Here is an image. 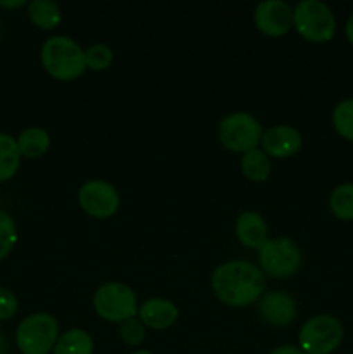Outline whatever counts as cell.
Masks as SVG:
<instances>
[{
  "label": "cell",
  "mask_w": 353,
  "mask_h": 354,
  "mask_svg": "<svg viewBox=\"0 0 353 354\" xmlns=\"http://www.w3.org/2000/svg\"><path fill=\"white\" fill-rule=\"evenodd\" d=\"M213 294L224 304L244 308L256 303L265 290V279L260 268L248 261H227L211 275Z\"/></svg>",
  "instance_id": "cell-1"
},
{
  "label": "cell",
  "mask_w": 353,
  "mask_h": 354,
  "mask_svg": "<svg viewBox=\"0 0 353 354\" xmlns=\"http://www.w3.org/2000/svg\"><path fill=\"white\" fill-rule=\"evenodd\" d=\"M45 71L55 80L71 82L82 76L87 69L85 50L75 40L55 35L45 40L40 50Z\"/></svg>",
  "instance_id": "cell-2"
},
{
  "label": "cell",
  "mask_w": 353,
  "mask_h": 354,
  "mask_svg": "<svg viewBox=\"0 0 353 354\" xmlns=\"http://www.w3.org/2000/svg\"><path fill=\"white\" fill-rule=\"evenodd\" d=\"M345 328L332 315H315L301 327L298 342L305 354H331L341 346Z\"/></svg>",
  "instance_id": "cell-3"
},
{
  "label": "cell",
  "mask_w": 353,
  "mask_h": 354,
  "mask_svg": "<svg viewBox=\"0 0 353 354\" xmlns=\"http://www.w3.org/2000/svg\"><path fill=\"white\" fill-rule=\"evenodd\" d=\"M294 28L311 44H325L336 33V17L320 0H301L294 7Z\"/></svg>",
  "instance_id": "cell-4"
},
{
  "label": "cell",
  "mask_w": 353,
  "mask_h": 354,
  "mask_svg": "<svg viewBox=\"0 0 353 354\" xmlns=\"http://www.w3.org/2000/svg\"><path fill=\"white\" fill-rule=\"evenodd\" d=\"M59 339V324L52 315L33 313L24 318L16 332V344L23 354H48Z\"/></svg>",
  "instance_id": "cell-5"
},
{
  "label": "cell",
  "mask_w": 353,
  "mask_h": 354,
  "mask_svg": "<svg viewBox=\"0 0 353 354\" xmlns=\"http://www.w3.org/2000/svg\"><path fill=\"white\" fill-rule=\"evenodd\" d=\"M93 310L102 320L123 324L135 318L138 313L137 296L128 286L120 282H109L100 286L93 294Z\"/></svg>",
  "instance_id": "cell-6"
},
{
  "label": "cell",
  "mask_w": 353,
  "mask_h": 354,
  "mask_svg": "<svg viewBox=\"0 0 353 354\" xmlns=\"http://www.w3.org/2000/svg\"><path fill=\"white\" fill-rule=\"evenodd\" d=\"M263 130L260 121L248 113L225 116L218 124V140L232 152H249L262 144Z\"/></svg>",
  "instance_id": "cell-7"
},
{
  "label": "cell",
  "mask_w": 353,
  "mask_h": 354,
  "mask_svg": "<svg viewBox=\"0 0 353 354\" xmlns=\"http://www.w3.org/2000/svg\"><path fill=\"white\" fill-rule=\"evenodd\" d=\"M260 266L273 279H287L300 272L303 256L291 239L279 237L266 241L258 249Z\"/></svg>",
  "instance_id": "cell-8"
},
{
  "label": "cell",
  "mask_w": 353,
  "mask_h": 354,
  "mask_svg": "<svg viewBox=\"0 0 353 354\" xmlns=\"http://www.w3.org/2000/svg\"><path fill=\"white\" fill-rule=\"evenodd\" d=\"M80 207L93 218H109L120 207V194L104 180H89L78 190Z\"/></svg>",
  "instance_id": "cell-9"
},
{
  "label": "cell",
  "mask_w": 353,
  "mask_h": 354,
  "mask_svg": "<svg viewBox=\"0 0 353 354\" xmlns=\"http://www.w3.org/2000/svg\"><path fill=\"white\" fill-rule=\"evenodd\" d=\"M255 24L269 37H282L294 26V9L282 0H265L256 6Z\"/></svg>",
  "instance_id": "cell-10"
},
{
  "label": "cell",
  "mask_w": 353,
  "mask_h": 354,
  "mask_svg": "<svg viewBox=\"0 0 353 354\" xmlns=\"http://www.w3.org/2000/svg\"><path fill=\"white\" fill-rule=\"evenodd\" d=\"M303 145V137L300 131L289 124H277L263 131L262 147L266 156L284 159L298 154Z\"/></svg>",
  "instance_id": "cell-11"
},
{
  "label": "cell",
  "mask_w": 353,
  "mask_h": 354,
  "mask_svg": "<svg viewBox=\"0 0 353 354\" xmlns=\"http://www.w3.org/2000/svg\"><path fill=\"white\" fill-rule=\"evenodd\" d=\"M258 313L265 324L273 327H286L296 317V303L289 294L282 290H272L260 299Z\"/></svg>",
  "instance_id": "cell-12"
},
{
  "label": "cell",
  "mask_w": 353,
  "mask_h": 354,
  "mask_svg": "<svg viewBox=\"0 0 353 354\" xmlns=\"http://www.w3.org/2000/svg\"><path fill=\"white\" fill-rule=\"evenodd\" d=\"M176 318H179L176 306L172 301L163 299V297H152L138 308V320L152 330L170 328L175 324Z\"/></svg>",
  "instance_id": "cell-13"
},
{
  "label": "cell",
  "mask_w": 353,
  "mask_h": 354,
  "mask_svg": "<svg viewBox=\"0 0 353 354\" xmlns=\"http://www.w3.org/2000/svg\"><path fill=\"white\" fill-rule=\"evenodd\" d=\"M235 235L239 242L246 248L260 249L269 239V227H266L263 216H260L255 211H246L235 221Z\"/></svg>",
  "instance_id": "cell-14"
},
{
  "label": "cell",
  "mask_w": 353,
  "mask_h": 354,
  "mask_svg": "<svg viewBox=\"0 0 353 354\" xmlns=\"http://www.w3.org/2000/svg\"><path fill=\"white\" fill-rule=\"evenodd\" d=\"M28 17L40 30H54L61 24V9L52 0H33L28 6Z\"/></svg>",
  "instance_id": "cell-15"
},
{
  "label": "cell",
  "mask_w": 353,
  "mask_h": 354,
  "mask_svg": "<svg viewBox=\"0 0 353 354\" xmlns=\"http://www.w3.org/2000/svg\"><path fill=\"white\" fill-rule=\"evenodd\" d=\"M16 140L19 154L28 159L42 158L51 147V137L42 128H26L24 131H21Z\"/></svg>",
  "instance_id": "cell-16"
},
{
  "label": "cell",
  "mask_w": 353,
  "mask_h": 354,
  "mask_svg": "<svg viewBox=\"0 0 353 354\" xmlns=\"http://www.w3.org/2000/svg\"><path fill=\"white\" fill-rule=\"evenodd\" d=\"M52 354H93V339L82 328H71L57 339Z\"/></svg>",
  "instance_id": "cell-17"
},
{
  "label": "cell",
  "mask_w": 353,
  "mask_h": 354,
  "mask_svg": "<svg viewBox=\"0 0 353 354\" xmlns=\"http://www.w3.org/2000/svg\"><path fill=\"white\" fill-rule=\"evenodd\" d=\"M241 169L242 175L251 182H265L272 173V162L265 152L260 149H253V151L242 154Z\"/></svg>",
  "instance_id": "cell-18"
},
{
  "label": "cell",
  "mask_w": 353,
  "mask_h": 354,
  "mask_svg": "<svg viewBox=\"0 0 353 354\" xmlns=\"http://www.w3.org/2000/svg\"><path fill=\"white\" fill-rule=\"evenodd\" d=\"M21 154L17 140L9 133H0V182L12 178L19 169Z\"/></svg>",
  "instance_id": "cell-19"
},
{
  "label": "cell",
  "mask_w": 353,
  "mask_h": 354,
  "mask_svg": "<svg viewBox=\"0 0 353 354\" xmlns=\"http://www.w3.org/2000/svg\"><path fill=\"white\" fill-rule=\"evenodd\" d=\"M331 213L341 221H353V183H341L329 197Z\"/></svg>",
  "instance_id": "cell-20"
},
{
  "label": "cell",
  "mask_w": 353,
  "mask_h": 354,
  "mask_svg": "<svg viewBox=\"0 0 353 354\" xmlns=\"http://www.w3.org/2000/svg\"><path fill=\"white\" fill-rule=\"evenodd\" d=\"M332 124L343 138L353 142V99H345L336 104L332 111Z\"/></svg>",
  "instance_id": "cell-21"
},
{
  "label": "cell",
  "mask_w": 353,
  "mask_h": 354,
  "mask_svg": "<svg viewBox=\"0 0 353 354\" xmlns=\"http://www.w3.org/2000/svg\"><path fill=\"white\" fill-rule=\"evenodd\" d=\"M17 242V230L16 223L12 218L6 213L0 211V261L10 254Z\"/></svg>",
  "instance_id": "cell-22"
},
{
  "label": "cell",
  "mask_w": 353,
  "mask_h": 354,
  "mask_svg": "<svg viewBox=\"0 0 353 354\" xmlns=\"http://www.w3.org/2000/svg\"><path fill=\"white\" fill-rule=\"evenodd\" d=\"M87 69L92 71H104L113 62V50L104 44H96L85 50Z\"/></svg>",
  "instance_id": "cell-23"
},
{
  "label": "cell",
  "mask_w": 353,
  "mask_h": 354,
  "mask_svg": "<svg viewBox=\"0 0 353 354\" xmlns=\"http://www.w3.org/2000/svg\"><path fill=\"white\" fill-rule=\"evenodd\" d=\"M120 337L127 346H141L145 339L144 324L137 318L123 322L120 325Z\"/></svg>",
  "instance_id": "cell-24"
},
{
  "label": "cell",
  "mask_w": 353,
  "mask_h": 354,
  "mask_svg": "<svg viewBox=\"0 0 353 354\" xmlns=\"http://www.w3.org/2000/svg\"><path fill=\"white\" fill-rule=\"evenodd\" d=\"M17 308H19V304H17V297L14 296L12 290L0 287V322L16 317Z\"/></svg>",
  "instance_id": "cell-25"
},
{
  "label": "cell",
  "mask_w": 353,
  "mask_h": 354,
  "mask_svg": "<svg viewBox=\"0 0 353 354\" xmlns=\"http://www.w3.org/2000/svg\"><path fill=\"white\" fill-rule=\"evenodd\" d=\"M270 354H305V353L301 351L300 348H296V346L286 344V346H279V348H275Z\"/></svg>",
  "instance_id": "cell-26"
},
{
  "label": "cell",
  "mask_w": 353,
  "mask_h": 354,
  "mask_svg": "<svg viewBox=\"0 0 353 354\" xmlns=\"http://www.w3.org/2000/svg\"><path fill=\"white\" fill-rule=\"evenodd\" d=\"M345 33H346V38H348L350 44L353 45V14H352V16L348 17V21H346Z\"/></svg>",
  "instance_id": "cell-27"
},
{
  "label": "cell",
  "mask_w": 353,
  "mask_h": 354,
  "mask_svg": "<svg viewBox=\"0 0 353 354\" xmlns=\"http://www.w3.org/2000/svg\"><path fill=\"white\" fill-rule=\"evenodd\" d=\"M21 6H24L23 0H17V2H2V0H0V7H21Z\"/></svg>",
  "instance_id": "cell-28"
},
{
  "label": "cell",
  "mask_w": 353,
  "mask_h": 354,
  "mask_svg": "<svg viewBox=\"0 0 353 354\" xmlns=\"http://www.w3.org/2000/svg\"><path fill=\"white\" fill-rule=\"evenodd\" d=\"M7 353V344H6V337L3 334L0 332V354H6Z\"/></svg>",
  "instance_id": "cell-29"
},
{
  "label": "cell",
  "mask_w": 353,
  "mask_h": 354,
  "mask_svg": "<svg viewBox=\"0 0 353 354\" xmlns=\"http://www.w3.org/2000/svg\"><path fill=\"white\" fill-rule=\"evenodd\" d=\"M132 354H152V353H149V351H135V353H132Z\"/></svg>",
  "instance_id": "cell-30"
}]
</instances>
